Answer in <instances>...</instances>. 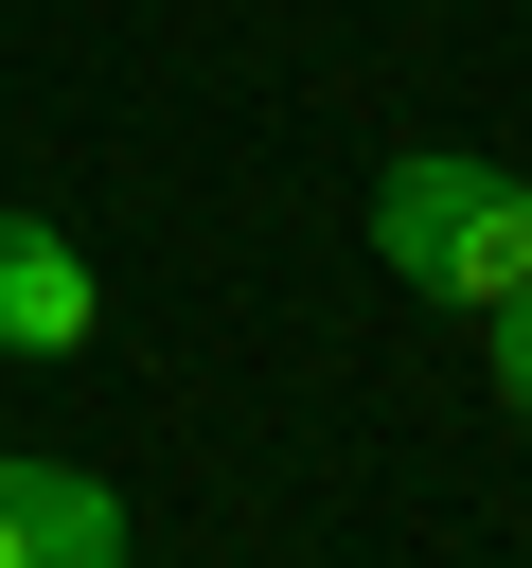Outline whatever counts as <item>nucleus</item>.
Wrapping results in <instances>:
<instances>
[{
	"label": "nucleus",
	"mask_w": 532,
	"mask_h": 568,
	"mask_svg": "<svg viewBox=\"0 0 532 568\" xmlns=\"http://www.w3.org/2000/svg\"><path fill=\"white\" fill-rule=\"evenodd\" d=\"M479 337H497V390L532 408V302H514V320H479Z\"/></svg>",
	"instance_id": "4"
},
{
	"label": "nucleus",
	"mask_w": 532,
	"mask_h": 568,
	"mask_svg": "<svg viewBox=\"0 0 532 568\" xmlns=\"http://www.w3.org/2000/svg\"><path fill=\"white\" fill-rule=\"evenodd\" d=\"M372 266H408V284L514 320V302H532V195L479 178V160H390V195H372Z\"/></svg>",
	"instance_id": "1"
},
{
	"label": "nucleus",
	"mask_w": 532,
	"mask_h": 568,
	"mask_svg": "<svg viewBox=\"0 0 532 568\" xmlns=\"http://www.w3.org/2000/svg\"><path fill=\"white\" fill-rule=\"evenodd\" d=\"M89 337H106L89 248H71V231H35V213H0V355H89Z\"/></svg>",
	"instance_id": "2"
},
{
	"label": "nucleus",
	"mask_w": 532,
	"mask_h": 568,
	"mask_svg": "<svg viewBox=\"0 0 532 568\" xmlns=\"http://www.w3.org/2000/svg\"><path fill=\"white\" fill-rule=\"evenodd\" d=\"M0 568H124V497L89 462H0Z\"/></svg>",
	"instance_id": "3"
}]
</instances>
